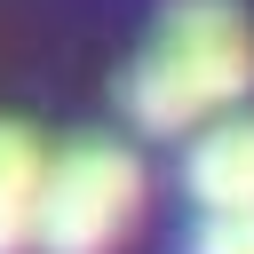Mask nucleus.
Segmentation results:
<instances>
[{"mask_svg": "<svg viewBox=\"0 0 254 254\" xmlns=\"http://www.w3.org/2000/svg\"><path fill=\"white\" fill-rule=\"evenodd\" d=\"M254 95V24L238 0H167L159 32L119 71V103L143 135H198Z\"/></svg>", "mask_w": 254, "mask_h": 254, "instance_id": "f257e3e1", "label": "nucleus"}, {"mask_svg": "<svg viewBox=\"0 0 254 254\" xmlns=\"http://www.w3.org/2000/svg\"><path fill=\"white\" fill-rule=\"evenodd\" d=\"M143 214V159L119 135H79L48 159L40 183V230L32 246L48 254H111Z\"/></svg>", "mask_w": 254, "mask_h": 254, "instance_id": "f03ea898", "label": "nucleus"}, {"mask_svg": "<svg viewBox=\"0 0 254 254\" xmlns=\"http://www.w3.org/2000/svg\"><path fill=\"white\" fill-rule=\"evenodd\" d=\"M183 190L206 214H254V111H230V119L190 135Z\"/></svg>", "mask_w": 254, "mask_h": 254, "instance_id": "7ed1b4c3", "label": "nucleus"}, {"mask_svg": "<svg viewBox=\"0 0 254 254\" xmlns=\"http://www.w3.org/2000/svg\"><path fill=\"white\" fill-rule=\"evenodd\" d=\"M40 183H48V151L24 119H0V254H24L40 230Z\"/></svg>", "mask_w": 254, "mask_h": 254, "instance_id": "20e7f679", "label": "nucleus"}, {"mask_svg": "<svg viewBox=\"0 0 254 254\" xmlns=\"http://www.w3.org/2000/svg\"><path fill=\"white\" fill-rule=\"evenodd\" d=\"M190 254H254V214H206Z\"/></svg>", "mask_w": 254, "mask_h": 254, "instance_id": "39448f33", "label": "nucleus"}]
</instances>
